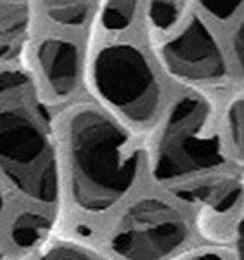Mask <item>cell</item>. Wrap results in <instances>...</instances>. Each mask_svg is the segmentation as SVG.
<instances>
[{
  "instance_id": "1",
  "label": "cell",
  "mask_w": 244,
  "mask_h": 260,
  "mask_svg": "<svg viewBox=\"0 0 244 260\" xmlns=\"http://www.w3.org/2000/svg\"><path fill=\"white\" fill-rule=\"evenodd\" d=\"M0 172L29 200L54 203L59 198L50 116L21 70L0 73Z\"/></svg>"
},
{
  "instance_id": "2",
  "label": "cell",
  "mask_w": 244,
  "mask_h": 260,
  "mask_svg": "<svg viewBox=\"0 0 244 260\" xmlns=\"http://www.w3.org/2000/svg\"><path fill=\"white\" fill-rule=\"evenodd\" d=\"M71 189L78 207L102 213L137 182L141 151L113 118L95 108H80L68 123Z\"/></svg>"
},
{
  "instance_id": "3",
  "label": "cell",
  "mask_w": 244,
  "mask_h": 260,
  "mask_svg": "<svg viewBox=\"0 0 244 260\" xmlns=\"http://www.w3.org/2000/svg\"><path fill=\"white\" fill-rule=\"evenodd\" d=\"M225 163L220 137L212 127V108L204 99L184 95L170 108L154 153V179L170 182Z\"/></svg>"
},
{
  "instance_id": "4",
  "label": "cell",
  "mask_w": 244,
  "mask_h": 260,
  "mask_svg": "<svg viewBox=\"0 0 244 260\" xmlns=\"http://www.w3.org/2000/svg\"><path fill=\"white\" fill-rule=\"evenodd\" d=\"M92 82L100 98L133 123H149L156 116L161 87L153 66L133 45L100 49L92 64Z\"/></svg>"
},
{
  "instance_id": "5",
  "label": "cell",
  "mask_w": 244,
  "mask_h": 260,
  "mask_svg": "<svg viewBox=\"0 0 244 260\" xmlns=\"http://www.w3.org/2000/svg\"><path fill=\"white\" fill-rule=\"evenodd\" d=\"M187 224L170 203L147 198L132 205L118 222L111 248L125 260H161L187 240Z\"/></svg>"
},
{
  "instance_id": "6",
  "label": "cell",
  "mask_w": 244,
  "mask_h": 260,
  "mask_svg": "<svg viewBox=\"0 0 244 260\" xmlns=\"http://www.w3.org/2000/svg\"><path fill=\"white\" fill-rule=\"evenodd\" d=\"M166 70L179 80L212 85L225 78L227 64L213 33L201 19L192 18L161 50Z\"/></svg>"
},
{
  "instance_id": "7",
  "label": "cell",
  "mask_w": 244,
  "mask_h": 260,
  "mask_svg": "<svg viewBox=\"0 0 244 260\" xmlns=\"http://www.w3.org/2000/svg\"><path fill=\"white\" fill-rule=\"evenodd\" d=\"M37 56L50 92L56 98L73 94L80 77V56L73 42L50 37L40 44Z\"/></svg>"
},
{
  "instance_id": "8",
  "label": "cell",
  "mask_w": 244,
  "mask_h": 260,
  "mask_svg": "<svg viewBox=\"0 0 244 260\" xmlns=\"http://www.w3.org/2000/svg\"><path fill=\"white\" fill-rule=\"evenodd\" d=\"M173 194L186 203H206L215 213H227L241 200L242 184L232 177L196 180L177 187Z\"/></svg>"
},
{
  "instance_id": "9",
  "label": "cell",
  "mask_w": 244,
  "mask_h": 260,
  "mask_svg": "<svg viewBox=\"0 0 244 260\" xmlns=\"http://www.w3.org/2000/svg\"><path fill=\"white\" fill-rule=\"evenodd\" d=\"M50 229V222L39 213H23L16 219L11 231V238L21 248L37 245Z\"/></svg>"
},
{
  "instance_id": "10",
  "label": "cell",
  "mask_w": 244,
  "mask_h": 260,
  "mask_svg": "<svg viewBox=\"0 0 244 260\" xmlns=\"http://www.w3.org/2000/svg\"><path fill=\"white\" fill-rule=\"evenodd\" d=\"M138 11V0H106L102 9L104 30L123 31L133 23Z\"/></svg>"
},
{
  "instance_id": "11",
  "label": "cell",
  "mask_w": 244,
  "mask_h": 260,
  "mask_svg": "<svg viewBox=\"0 0 244 260\" xmlns=\"http://www.w3.org/2000/svg\"><path fill=\"white\" fill-rule=\"evenodd\" d=\"M187 0H151L147 18L156 31H168L179 23Z\"/></svg>"
},
{
  "instance_id": "12",
  "label": "cell",
  "mask_w": 244,
  "mask_h": 260,
  "mask_svg": "<svg viewBox=\"0 0 244 260\" xmlns=\"http://www.w3.org/2000/svg\"><path fill=\"white\" fill-rule=\"evenodd\" d=\"M49 14L61 24H83L88 12V0H47Z\"/></svg>"
},
{
  "instance_id": "13",
  "label": "cell",
  "mask_w": 244,
  "mask_h": 260,
  "mask_svg": "<svg viewBox=\"0 0 244 260\" xmlns=\"http://www.w3.org/2000/svg\"><path fill=\"white\" fill-rule=\"evenodd\" d=\"M227 123H229L230 137H232L234 144L237 146L239 153H242V137H244V108L242 99H235L229 108L227 113Z\"/></svg>"
},
{
  "instance_id": "14",
  "label": "cell",
  "mask_w": 244,
  "mask_h": 260,
  "mask_svg": "<svg viewBox=\"0 0 244 260\" xmlns=\"http://www.w3.org/2000/svg\"><path fill=\"white\" fill-rule=\"evenodd\" d=\"M199 2L210 16L220 21H227L239 11L242 0H199Z\"/></svg>"
},
{
  "instance_id": "15",
  "label": "cell",
  "mask_w": 244,
  "mask_h": 260,
  "mask_svg": "<svg viewBox=\"0 0 244 260\" xmlns=\"http://www.w3.org/2000/svg\"><path fill=\"white\" fill-rule=\"evenodd\" d=\"M40 260H90L83 251L77 248H69V246H57V248L50 250L47 255H44Z\"/></svg>"
},
{
  "instance_id": "16",
  "label": "cell",
  "mask_w": 244,
  "mask_h": 260,
  "mask_svg": "<svg viewBox=\"0 0 244 260\" xmlns=\"http://www.w3.org/2000/svg\"><path fill=\"white\" fill-rule=\"evenodd\" d=\"M234 42V49H235V59H237L239 64H242V42H244V31H242V26L237 28V31H235V37L232 39Z\"/></svg>"
},
{
  "instance_id": "17",
  "label": "cell",
  "mask_w": 244,
  "mask_h": 260,
  "mask_svg": "<svg viewBox=\"0 0 244 260\" xmlns=\"http://www.w3.org/2000/svg\"><path fill=\"white\" fill-rule=\"evenodd\" d=\"M184 260H225V258L220 253H215V251H197V253L191 255V257Z\"/></svg>"
},
{
  "instance_id": "18",
  "label": "cell",
  "mask_w": 244,
  "mask_h": 260,
  "mask_svg": "<svg viewBox=\"0 0 244 260\" xmlns=\"http://www.w3.org/2000/svg\"><path fill=\"white\" fill-rule=\"evenodd\" d=\"M2 212H4V198L0 194V217H2Z\"/></svg>"
},
{
  "instance_id": "19",
  "label": "cell",
  "mask_w": 244,
  "mask_h": 260,
  "mask_svg": "<svg viewBox=\"0 0 244 260\" xmlns=\"http://www.w3.org/2000/svg\"><path fill=\"white\" fill-rule=\"evenodd\" d=\"M0 258H2V253H0Z\"/></svg>"
}]
</instances>
